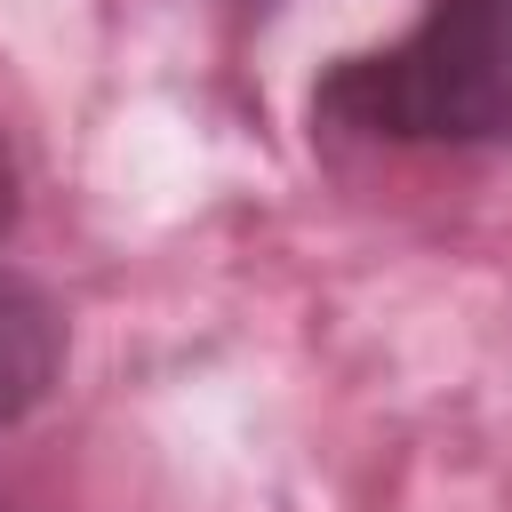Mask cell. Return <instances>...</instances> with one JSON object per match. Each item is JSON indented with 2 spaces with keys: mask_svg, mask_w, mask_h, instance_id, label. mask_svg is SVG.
I'll use <instances>...</instances> for the list:
<instances>
[{
  "mask_svg": "<svg viewBox=\"0 0 512 512\" xmlns=\"http://www.w3.org/2000/svg\"><path fill=\"white\" fill-rule=\"evenodd\" d=\"M312 112L384 144L512 136V0H432L392 48L344 56Z\"/></svg>",
  "mask_w": 512,
  "mask_h": 512,
  "instance_id": "cell-1",
  "label": "cell"
},
{
  "mask_svg": "<svg viewBox=\"0 0 512 512\" xmlns=\"http://www.w3.org/2000/svg\"><path fill=\"white\" fill-rule=\"evenodd\" d=\"M56 368H64V320H56V304L32 280L0 272V424L32 416L48 400V384H56Z\"/></svg>",
  "mask_w": 512,
  "mask_h": 512,
  "instance_id": "cell-2",
  "label": "cell"
},
{
  "mask_svg": "<svg viewBox=\"0 0 512 512\" xmlns=\"http://www.w3.org/2000/svg\"><path fill=\"white\" fill-rule=\"evenodd\" d=\"M8 216H16V168H8V152H0V232H8Z\"/></svg>",
  "mask_w": 512,
  "mask_h": 512,
  "instance_id": "cell-3",
  "label": "cell"
},
{
  "mask_svg": "<svg viewBox=\"0 0 512 512\" xmlns=\"http://www.w3.org/2000/svg\"><path fill=\"white\" fill-rule=\"evenodd\" d=\"M0 512H8V504H0Z\"/></svg>",
  "mask_w": 512,
  "mask_h": 512,
  "instance_id": "cell-4",
  "label": "cell"
}]
</instances>
